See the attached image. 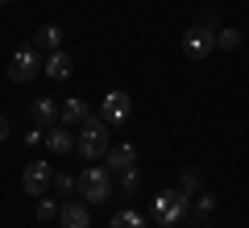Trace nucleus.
Returning <instances> with one entry per match:
<instances>
[{
  "label": "nucleus",
  "instance_id": "obj_1",
  "mask_svg": "<svg viewBox=\"0 0 249 228\" xmlns=\"http://www.w3.org/2000/svg\"><path fill=\"white\" fill-rule=\"evenodd\" d=\"M150 216L158 220L162 228L183 224V220H191V195H183V191H158L154 203H150Z\"/></svg>",
  "mask_w": 249,
  "mask_h": 228
},
{
  "label": "nucleus",
  "instance_id": "obj_2",
  "mask_svg": "<svg viewBox=\"0 0 249 228\" xmlns=\"http://www.w3.org/2000/svg\"><path fill=\"white\" fill-rule=\"evenodd\" d=\"M108 121L104 116H88V121L79 124V154L88 162H100V158H108Z\"/></svg>",
  "mask_w": 249,
  "mask_h": 228
},
{
  "label": "nucleus",
  "instance_id": "obj_3",
  "mask_svg": "<svg viewBox=\"0 0 249 228\" xmlns=\"http://www.w3.org/2000/svg\"><path fill=\"white\" fill-rule=\"evenodd\" d=\"M79 195H83V203H108L112 199V170L88 166L79 175Z\"/></svg>",
  "mask_w": 249,
  "mask_h": 228
},
{
  "label": "nucleus",
  "instance_id": "obj_4",
  "mask_svg": "<svg viewBox=\"0 0 249 228\" xmlns=\"http://www.w3.org/2000/svg\"><path fill=\"white\" fill-rule=\"evenodd\" d=\"M42 67H46L42 50H37V46H21V50L9 58V79L13 83H29V79L42 75Z\"/></svg>",
  "mask_w": 249,
  "mask_h": 228
},
{
  "label": "nucleus",
  "instance_id": "obj_5",
  "mask_svg": "<svg viewBox=\"0 0 249 228\" xmlns=\"http://www.w3.org/2000/svg\"><path fill=\"white\" fill-rule=\"evenodd\" d=\"M212 50H216V29L212 25L199 21V25H191L183 34V54H187V58H208Z\"/></svg>",
  "mask_w": 249,
  "mask_h": 228
},
{
  "label": "nucleus",
  "instance_id": "obj_6",
  "mask_svg": "<svg viewBox=\"0 0 249 228\" xmlns=\"http://www.w3.org/2000/svg\"><path fill=\"white\" fill-rule=\"evenodd\" d=\"M21 187H25L34 199H42V195L54 187V166H46V162H29L25 175H21Z\"/></svg>",
  "mask_w": 249,
  "mask_h": 228
},
{
  "label": "nucleus",
  "instance_id": "obj_7",
  "mask_svg": "<svg viewBox=\"0 0 249 228\" xmlns=\"http://www.w3.org/2000/svg\"><path fill=\"white\" fill-rule=\"evenodd\" d=\"M100 116H104L108 124H124L133 116V96H129V91H108L104 104H100Z\"/></svg>",
  "mask_w": 249,
  "mask_h": 228
},
{
  "label": "nucleus",
  "instance_id": "obj_8",
  "mask_svg": "<svg viewBox=\"0 0 249 228\" xmlns=\"http://www.w3.org/2000/svg\"><path fill=\"white\" fill-rule=\"evenodd\" d=\"M46 145H50V154H71V149H79V133H71V124H50L46 129Z\"/></svg>",
  "mask_w": 249,
  "mask_h": 228
},
{
  "label": "nucleus",
  "instance_id": "obj_9",
  "mask_svg": "<svg viewBox=\"0 0 249 228\" xmlns=\"http://www.w3.org/2000/svg\"><path fill=\"white\" fill-rule=\"evenodd\" d=\"M58 224H62V228H91V203L67 199V203L58 208Z\"/></svg>",
  "mask_w": 249,
  "mask_h": 228
},
{
  "label": "nucleus",
  "instance_id": "obj_10",
  "mask_svg": "<svg viewBox=\"0 0 249 228\" xmlns=\"http://www.w3.org/2000/svg\"><path fill=\"white\" fill-rule=\"evenodd\" d=\"M75 70V58L67 50H50L46 54V67H42V75H50V79H67Z\"/></svg>",
  "mask_w": 249,
  "mask_h": 228
},
{
  "label": "nucleus",
  "instance_id": "obj_11",
  "mask_svg": "<svg viewBox=\"0 0 249 228\" xmlns=\"http://www.w3.org/2000/svg\"><path fill=\"white\" fill-rule=\"evenodd\" d=\"M129 166H137V145L121 141V145L108 149V170H129Z\"/></svg>",
  "mask_w": 249,
  "mask_h": 228
},
{
  "label": "nucleus",
  "instance_id": "obj_12",
  "mask_svg": "<svg viewBox=\"0 0 249 228\" xmlns=\"http://www.w3.org/2000/svg\"><path fill=\"white\" fill-rule=\"evenodd\" d=\"M58 116H62V124H83L88 121V104H83L79 96H71V100H62V108H58Z\"/></svg>",
  "mask_w": 249,
  "mask_h": 228
},
{
  "label": "nucleus",
  "instance_id": "obj_13",
  "mask_svg": "<svg viewBox=\"0 0 249 228\" xmlns=\"http://www.w3.org/2000/svg\"><path fill=\"white\" fill-rule=\"evenodd\" d=\"M34 46L37 50H62V29L58 25H37V34H34Z\"/></svg>",
  "mask_w": 249,
  "mask_h": 228
},
{
  "label": "nucleus",
  "instance_id": "obj_14",
  "mask_svg": "<svg viewBox=\"0 0 249 228\" xmlns=\"http://www.w3.org/2000/svg\"><path fill=\"white\" fill-rule=\"evenodd\" d=\"M29 112H34V121L37 124H54V121H58V104H54V100H34V104H29Z\"/></svg>",
  "mask_w": 249,
  "mask_h": 228
},
{
  "label": "nucleus",
  "instance_id": "obj_15",
  "mask_svg": "<svg viewBox=\"0 0 249 228\" xmlns=\"http://www.w3.org/2000/svg\"><path fill=\"white\" fill-rule=\"evenodd\" d=\"M212 211H216V195L212 191H199L196 199H191V220H196V224H199V220H208Z\"/></svg>",
  "mask_w": 249,
  "mask_h": 228
},
{
  "label": "nucleus",
  "instance_id": "obj_16",
  "mask_svg": "<svg viewBox=\"0 0 249 228\" xmlns=\"http://www.w3.org/2000/svg\"><path fill=\"white\" fill-rule=\"evenodd\" d=\"M112 228H145V216H142V211H133V208H124V211H116V216H112Z\"/></svg>",
  "mask_w": 249,
  "mask_h": 228
},
{
  "label": "nucleus",
  "instance_id": "obj_17",
  "mask_svg": "<svg viewBox=\"0 0 249 228\" xmlns=\"http://www.w3.org/2000/svg\"><path fill=\"white\" fill-rule=\"evenodd\" d=\"M241 42H245L241 29H216V50H237Z\"/></svg>",
  "mask_w": 249,
  "mask_h": 228
},
{
  "label": "nucleus",
  "instance_id": "obj_18",
  "mask_svg": "<svg viewBox=\"0 0 249 228\" xmlns=\"http://www.w3.org/2000/svg\"><path fill=\"white\" fill-rule=\"evenodd\" d=\"M137 183H142V175H137V166L121 170V191H124V195H133V191H137Z\"/></svg>",
  "mask_w": 249,
  "mask_h": 228
},
{
  "label": "nucleus",
  "instance_id": "obj_19",
  "mask_svg": "<svg viewBox=\"0 0 249 228\" xmlns=\"http://www.w3.org/2000/svg\"><path fill=\"white\" fill-rule=\"evenodd\" d=\"M58 208H62V203H54V199L42 195V199H37V220H58Z\"/></svg>",
  "mask_w": 249,
  "mask_h": 228
},
{
  "label": "nucleus",
  "instance_id": "obj_20",
  "mask_svg": "<svg viewBox=\"0 0 249 228\" xmlns=\"http://www.w3.org/2000/svg\"><path fill=\"white\" fill-rule=\"evenodd\" d=\"M178 191H183V195H191V199L199 195V175H196V170H183V187H178Z\"/></svg>",
  "mask_w": 249,
  "mask_h": 228
},
{
  "label": "nucleus",
  "instance_id": "obj_21",
  "mask_svg": "<svg viewBox=\"0 0 249 228\" xmlns=\"http://www.w3.org/2000/svg\"><path fill=\"white\" fill-rule=\"evenodd\" d=\"M54 187H58L62 195H71L75 187H79V178H71V175H54Z\"/></svg>",
  "mask_w": 249,
  "mask_h": 228
},
{
  "label": "nucleus",
  "instance_id": "obj_22",
  "mask_svg": "<svg viewBox=\"0 0 249 228\" xmlns=\"http://www.w3.org/2000/svg\"><path fill=\"white\" fill-rule=\"evenodd\" d=\"M37 141H46V133H42V129H34V133H25V145H37Z\"/></svg>",
  "mask_w": 249,
  "mask_h": 228
},
{
  "label": "nucleus",
  "instance_id": "obj_23",
  "mask_svg": "<svg viewBox=\"0 0 249 228\" xmlns=\"http://www.w3.org/2000/svg\"><path fill=\"white\" fill-rule=\"evenodd\" d=\"M9 137V121H4V116H0V141Z\"/></svg>",
  "mask_w": 249,
  "mask_h": 228
},
{
  "label": "nucleus",
  "instance_id": "obj_24",
  "mask_svg": "<svg viewBox=\"0 0 249 228\" xmlns=\"http://www.w3.org/2000/svg\"><path fill=\"white\" fill-rule=\"evenodd\" d=\"M0 4H13V0H0Z\"/></svg>",
  "mask_w": 249,
  "mask_h": 228
}]
</instances>
